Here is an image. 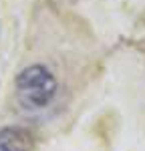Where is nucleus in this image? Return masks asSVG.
Returning a JSON list of instances; mask_svg holds the SVG:
<instances>
[{
	"instance_id": "nucleus-1",
	"label": "nucleus",
	"mask_w": 145,
	"mask_h": 151,
	"mask_svg": "<svg viewBox=\"0 0 145 151\" xmlns=\"http://www.w3.org/2000/svg\"><path fill=\"white\" fill-rule=\"evenodd\" d=\"M57 89H59L57 77L45 65L24 67L14 81L16 101L26 111H38L48 107L57 97Z\"/></svg>"
},
{
	"instance_id": "nucleus-2",
	"label": "nucleus",
	"mask_w": 145,
	"mask_h": 151,
	"mask_svg": "<svg viewBox=\"0 0 145 151\" xmlns=\"http://www.w3.org/2000/svg\"><path fill=\"white\" fill-rule=\"evenodd\" d=\"M36 137L30 129L10 125L0 129V151H34Z\"/></svg>"
}]
</instances>
